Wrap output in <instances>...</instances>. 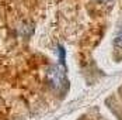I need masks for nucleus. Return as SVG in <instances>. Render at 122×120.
Listing matches in <instances>:
<instances>
[{"label":"nucleus","instance_id":"f257e3e1","mask_svg":"<svg viewBox=\"0 0 122 120\" xmlns=\"http://www.w3.org/2000/svg\"><path fill=\"white\" fill-rule=\"evenodd\" d=\"M46 79H48L49 85L55 89H61L62 86L66 82V75H65V71L63 68L59 66V65H53L51 66L46 72Z\"/></svg>","mask_w":122,"mask_h":120},{"label":"nucleus","instance_id":"f03ea898","mask_svg":"<svg viewBox=\"0 0 122 120\" xmlns=\"http://www.w3.org/2000/svg\"><path fill=\"white\" fill-rule=\"evenodd\" d=\"M115 44H117L118 47H121V48H122V28L119 30L118 36H117V38H115Z\"/></svg>","mask_w":122,"mask_h":120},{"label":"nucleus","instance_id":"7ed1b4c3","mask_svg":"<svg viewBox=\"0 0 122 120\" xmlns=\"http://www.w3.org/2000/svg\"><path fill=\"white\" fill-rule=\"evenodd\" d=\"M102 1H104V0H102Z\"/></svg>","mask_w":122,"mask_h":120}]
</instances>
